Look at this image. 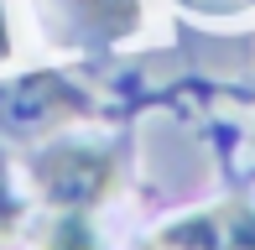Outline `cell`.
I'll return each instance as SVG.
<instances>
[{"instance_id":"6da1fadb","label":"cell","mask_w":255,"mask_h":250,"mask_svg":"<svg viewBox=\"0 0 255 250\" xmlns=\"http://www.w3.org/2000/svg\"><path fill=\"white\" fill-rule=\"evenodd\" d=\"M31 183L52 209H99L120 188V156L99 141H47L31 156Z\"/></svg>"},{"instance_id":"7a4b0ae2","label":"cell","mask_w":255,"mask_h":250,"mask_svg":"<svg viewBox=\"0 0 255 250\" xmlns=\"http://www.w3.org/2000/svg\"><path fill=\"white\" fill-rule=\"evenodd\" d=\"M156 250H255V209L219 203V209L188 214L156 235Z\"/></svg>"},{"instance_id":"3957f363","label":"cell","mask_w":255,"mask_h":250,"mask_svg":"<svg viewBox=\"0 0 255 250\" xmlns=\"http://www.w3.org/2000/svg\"><path fill=\"white\" fill-rule=\"evenodd\" d=\"M68 115H84V94L73 84H63L57 73L21 78L0 94V120L10 130H42V125H57Z\"/></svg>"},{"instance_id":"277c9868","label":"cell","mask_w":255,"mask_h":250,"mask_svg":"<svg viewBox=\"0 0 255 250\" xmlns=\"http://www.w3.org/2000/svg\"><path fill=\"white\" fill-rule=\"evenodd\" d=\"M37 250H104L94 224H89V214L78 209H52V219L42 224L37 235Z\"/></svg>"},{"instance_id":"5b68a950","label":"cell","mask_w":255,"mask_h":250,"mask_svg":"<svg viewBox=\"0 0 255 250\" xmlns=\"http://www.w3.org/2000/svg\"><path fill=\"white\" fill-rule=\"evenodd\" d=\"M68 5L78 10V21H89L104 37H120L141 21V0H68Z\"/></svg>"},{"instance_id":"8992f818","label":"cell","mask_w":255,"mask_h":250,"mask_svg":"<svg viewBox=\"0 0 255 250\" xmlns=\"http://www.w3.org/2000/svg\"><path fill=\"white\" fill-rule=\"evenodd\" d=\"M21 219H26V203L10 193V183H5V177H0V250H5V245L21 235Z\"/></svg>"},{"instance_id":"52a82bcc","label":"cell","mask_w":255,"mask_h":250,"mask_svg":"<svg viewBox=\"0 0 255 250\" xmlns=\"http://www.w3.org/2000/svg\"><path fill=\"white\" fill-rule=\"evenodd\" d=\"M10 58V16H5V0H0V63Z\"/></svg>"}]
</instances>
